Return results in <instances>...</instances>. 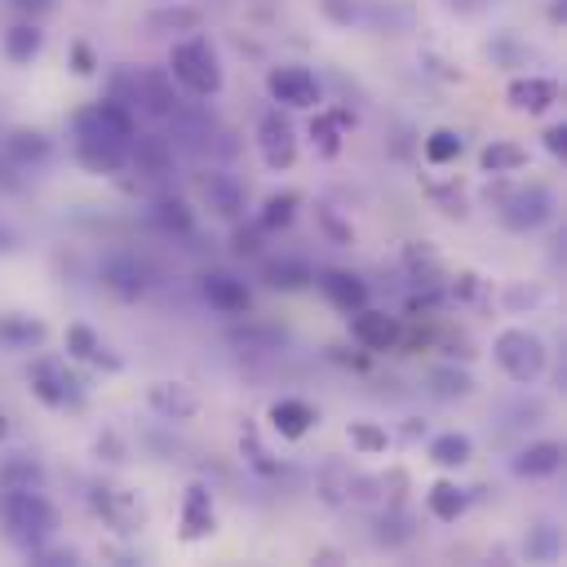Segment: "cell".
<instances>
[{
	"label": "cell",
	"instance_id": "obj_33",
	"mask_svg": "<svg viewBox=\"0 0 567 567\" xmlns=\"http://www.w3.org/2000/svg\"><path fill=\"white\" fill-rule=\"evenodd\" d=\"M261 279L270 288H306L315 279V270L306 261H297V257H279V261H266L261 266Z\"/></svg>",
	"mask_w": 567,
	"mask_h": 567
},
{
	"label": "cell",
	"instance_id": "obj_19",
	"mask_svg": "<svg viewBox=\"0 0 567 567\" xmlns=\"http://www.w3.org/2000/svg\"><path fill=\"white\" fill-rule=\"evenodd\" d=\"M102 288L115 301H137L146 292V275L133 257H111V261H102Z\"/></svg>",
	"mask_w": 567,
	"mask_h": 567
},
{
	"label": "cell",
	"instance_id": "obj_46",
	"mask_svg": "<svg viewBox=\"0 0 567 567\" xmlns=\"http://www.w3.org/2000/svg\"><path fill=\"white\" fill-rule=\"evenodd\" d=\"M319 221H323V226H328V230H332L341 244H350V226H341V221L332 217V208H319Z\"/></svg>",
	"mask_w": 567,
	"mask_h": 567
},
{
	"label": "cell",
	"instance_id": "obj_8",
	"mask_svg": "<svg viewBox=\"0 0 567 567\" xmlns=\"http://www.w3.org/2000/svg\"><path fill=\"white\" fill-rule=\"evenodd\" d=\"M133 102H142L151 115H177V80L168 75V66H142L133 71Z\"/></svg>",
	"mask_w": 567,
	"mask_h": 567
},
{
	"label": "cell",
	"instance_id": "obj_41",
	"mask_svg": "<svg viewBox=\"0 0 567 567\" xmlns=\"http://www.w3.org/2000/svg\"><path fill=\"white\" fill-rule=\"evenodd\" d=\"M323 13H328L332 22H341V27H350V22L359 18V4H354V0H323Z\"/></svg>",
	"mask_w": 567,
	"mask_h": 567
},
{
	"label": "cell",
	"instance_id": "obj_28",
	"mask_svg": "<svg viewBox=\"0 0 567 567\" xmlns=\"http://www.w3.org/2000/svg\"><path fill=\"white\" fill-rule=\"evenodd\" d=\"M425 505H430V514H434L439 523H456V518L470 509V492L456 487L452 478H439V483L425 492Z\"/></svg>",
	"mask_w": 567,
	"mask_h": 567
},
{
	"label": "cell",
	"instance_id": "obj_40",
	"mask_svg": "<svg viewBox=\"0 0 567 567\" xmlns=\"http://www.w3.org/2000/svg\"><path fill=\"white\" fill-rule=\"evenodd\" d=\"M71 71H75V75H93V71H97V58H93V49H89L84 40L71 44Z\"/></svg>",
	"mask_w": 567,
	"mask_h": 567
},
{
	"label": "cell",
	"instance_id": "obj_37",
	"mask_svg": "<svg viewBox=\"0 0 567 567\" xmlns=\"http://www.w3.org/2000/svg\"><path fill=\"white\" fill-rule=\"evenodd\" d=\"M204 18H199V9H186V4H173V9H155L151 18H146V27H155V31H195Z\"/></svg>",
	"mask_w": 567,
	"mask_h": 567
},
{
	"label": "cell",
	"instance_id": "obj_4",
	"mask_svg": "<svg viewBox=\"0 0 567 567\" xmlns=\"http://www.w3.org/2000/svg\"><path fill=\"white\" fill-rule=\"evenodd\" d=\"M492 359L501 363V372L518 385L536 381L545 372V341L532 328H501L492 341Z\"/></svg>",
	"mask_w": 567,
	"mask_h": 567
},
{
	"label": "cell",
	"instance_id": "obj_21",
	"mask_svg": "<svg viewBox=\"0 0 567 567\" xmlns=\"http://www.w3.org/2000/svg\"><path fill=\"white\" fill-rule=\"evenodd\" d=\"M319 288H323V297L337 306V310H359V306H368V284L354 275V270H323L319 275Z\"/></svg>",
	"mask_w": 567,
	"mask_h": 567
},
{
	"label": "cell",
	"instance_id": "obj_30",
	"mask_svg": "<svg viewBox=\"0 0 567 567\" xmlns=\"http://www.w3.org/2000/svg\"><path fill=\"white\" fill-rule=\"evenodd\" d=\"M470 456H474V443L461 430H447V434H434L430 439V461L443 465V470H461Z\"/></svg>",
	"mask_w": 567,
	"mask_h": 567
},
{
	"label": "cell",
	"instance_id": "obj_35",
	"mask_svg": "<svg viewBox=\"0 0 567 567\" xmlns=\"http://www.w3.org/2000/svg\"><path fill=\"white\" fill-rule=\"evenodd\" d=\"M155 221L168 230V235H190L195 230V213H190V204L186 199H159L155 204Z\"/></svg>",
	"mask_w": 567,
	"mask_h": 567
},
{
	"label": "cell",
	"instance_id": "obj_38",
	"mask_svg": "<svg viewBox=\"0 0 567 567\" xmlns=\"http://www.w3.org/2000/svg\"><path fill=\"white\" fill-rule=\"evenodd\" d=\"M310 142L319 146V155H337L341 151V124L332 115H315L310 120Z\"/></svg>",
	"mask_w": 567,
	"mask_h": 567
},
{
	"label": "cell",
	"instance_id": "obj_23",
	"mask_svg": "<svg viewBox=\"0 0 567 567\" xmlns=\"http://www.w3.org/2000/svg\"><path fill=\"white\" fill-rule=\"evenodd\" d=\"M0 492H44V465L27 452L0 461Z\"/></svg>",
	"mask_w": 567,
	"mask_h": 567
},
{
	"label": "cell",
	"instance_id": "obj_26",
	"mask_svg": "<svg viewBox=\"0 0 567 567\" xmlns=\"http://www.w3.org/2000/svg\"><path fill=\"white\" fill-rule=\"evenodd\" d=\"M523 164H527V146H518V142H505V137H496V142H487V146L478 151V168H483V173H492V177L518 173Z\"/></svg>",
	"mask_w": 567,
	"mask_h": 567
},
{
	"label": "cell",
	"instance_id": "obj_2",
	"mask_svg": "<svg viewBox=\"0 0 567 567\" xmlns=\"http://www.w3.org/2000/svg\"><path fill=\"white\" fill-rule=\"evenodd\" d=\"M75 159L89 173H120L128 164V137L120 128H111L97 106H84L75 115Z\"/></svg>",
	"mask_w": 567,
	"mask_h": 567
},
{
	"label": "cell",
	"instance_id": "obj_3",
	"mask_svg": "<svg viewBox=\"0 0 567 567\" xmlns=\"http://www.w3.org/2000/svg\"><path fill=\"white\" fill-rule=\"evenodd\" d=\"M168 75H173L182 89H190L195 97L221 93V58H217V49H213L204 35H186V40L173 44V53H168Z\"/></svg>",
	"mask_w": 567,
	"mask_h": 567
},
{
	"label": "cell",
	"instance_id": "obj_16",
	"mask_svg": "<svg viewBox=\"0 0 567 567\" xmlns=\"http://www.w3.org/2000/svg\"><path fill=\"white\" fill-rule=\"evenodd\" d=\"M199 292H204V301H208L213 310H221V315H244V310L252 306L248 284L235 279V275H226V270H208V275L199 279Z\"/></svg>",
	"mask_w": 567,
	"mask_h": 567
},
{
	"label": "cell",
	"instance_id": "obj_31",
	"mask_svg": "<svg viewBox=\"0 0 567 567\" xmlns=\"http://www.w3.org/2000/svg\"><path fill=\"white\" fill-rule=\"evenodd\" d=\"M425 390H430L434 399H465V394L474 390V377H470L465 368L439 363V368H430V377H425Z\"/></svg>",
	"mask_w": 567,
	"mask_h": 567
},
{
	"label": "cell",
	"instance_id": "obj_24",
	"mask_svg": "<svg viewBox=\"0 0 567 567\" xmlns=\"http://www.w3.org/2000/svg\"><path fill=\"white\" fill-rule=\"evenodd\" d=\"M4 151H9V159H13V164L31 168V164H44V159L53 155V142H49L40 128H27V124H18V128H9V137H4Z\"/></svg>",
	"mask_w": 567,
	"mask_h": 567
},
{
	"label": "cell",
	"instance_id": "obj_20",
	"mask_svg": "<svg viewBox=\"0 0 567 567\" xmlns=\"http://www.w3.org/2000/svg\"><path fill=\"white\" fill-rule=\"evenodd\" d=\"M509 465H514L518 478H549V474H558V465H563V443H554V439L527 443V447L514 452Z\"/></svg>",
	"mask_w": 567,
	"mask_h": 567
},
{
	"label": "cell",
	"instance_id": "obj_13",
	"mask_svg": "<svg viewBox=\"0 0 567 567\" xmlns=\"http://www.w3.org/2000/svg\"><path fill=\"white\" fill-rule=\"evenodd\" d=\"M146 403H151V412H159L164 421H190V416L199 412V394H195V385H186V381H151V385H146Z\"/></svg>",
	"mask_w": 567,
	"mask_h": 567
},
{
	"label": "cell",
	"instance_id": "obj_44",
	"mask_svg": "<svg viewBox=\"0 0 567 567\" xmlns=\"http://www.w3.org/2000/svg\"><path fill=\"white\" fill-rule=\"evenodd\" d=\"M456 292H461V297H478V292H483V279H478L474 270H461V275H456Z\"/></svg>",
	"mask_w": 567,
	"mask_h": 567
},
{
	"label": "cell",
	"instance_id": "obj_10",
	"mask_svg": "<svg viewBox=\"0 0 567 567\" xmlns=\"http://www.w3.org/2000/svg\"><path fill=\"white\" fill-rule=\"evenodd\" d=\"M257 146H261V159H266V168H292V159H297V133H292V124L279 115V111H270V115H261V124H257Z\"/></svg>",
	"mask_w": 567,
	"mask_h": 567
},
{
	"label": "cell",
	"instance_id": "obj_39",
	"mask_svg": "<svg viewBox=\"0 0 567 567\" xmlns=\"http://www.w3.org/2000/svg\"><path fill=\"white\" fill-rule=\"evenodd\" d=\"M244 452H248V461H252L261 474H275V470H279L275 461H266V452H261V443H257V430H252V425H244Z\"/></svg>",
	"mask_w": 567,
	"mask_h": 567
},
{
	"label": "cell",
	"instance_id": "obj_45",
	"mask_svg": "<svg viewBox=\"0 0 567 567\" xmlns=\"http://www.w3.org/2000/svg\"><path fill=\"white\" fill-rule=\"evenodd\" d=\"M257 230H261V226H257ZM257 230H244V226H239V230H235V239H230V244H235V252H257V248H261V244H257Z\"/></svg>",
	"mask_w": 567,
	"mask_h": 567
},
{
	"label": "cell",
	"instance_id": "obj_22",
	"mask_svg": "<svg viewBox=\"0 0 567 567\" xmlns=\"http://www.w3.org/2000/svg\"><path fill=\"white\" fill-rule=\"evenodd\" d=\"M266 421H270L275 434H284V439H301V434L319 421V412H315L306 399H275L270 412H266Z\"/></svg>",
	"mask_w": 567,
	"mask_h": 567
},
{
	"label": "cell",
	"instance_id": "obj_36",
	"mask_svg": "<svg viewBox=\"0 0 567 567\" xmlns=\"http://www.w3.org/2000/svg\"><path fill=\"white\" fill-rule=\"evenodd\" d=\"M346 434H350V447L363 452V456H377V452L390 447V434H385V425H377V421H350Z\"/></svg>",
	"mask_w": 567,
	"mask_h": 567
},
{
	"label": "cell",
	"instance_id": "obj_18",
	"mask_svg": "<svg viewBox=\"0 0 567 567\" xmlns=\"http://www.w3.org/2000/svg\"><path fill=\"white\" fill-rule=\"evenodd\" d=\"M128 164H137V173H168L173 168V142L159 133H133L128 137Z\"/></svg>",
	"mask_w": 567,
	"mask_h": 567
},
{
	"label": "cell",
	"instance_id": "obj_34",
	"mask_svg": "<svg viewBox=\"0 0 567 567\" xmlns=\"http://www.w3.org/2000/svg\"><path fill=\"white\" fill-rule=\"evenodd\" d=\"M425 164H434V168H443V164H452L461 151H465V137L456 133V128H434L430 137H425Z\"/></svg>",
	"mask_w": 567,
	"mask_h": 567
},
{
	"label": "cell",
	"instance_id": "obj_42",
	"mask_svg": "<svg viewBox=\"0 0 567 567\" xmlns=\"http://www.w3.org/2000/svg\"><path fill=\"white\" fill-rule=\"evenodd\" d=\"M93 447H97V452H106V461H124V439H120L115 430H102Z\"/></svg>",
	"mask_w": 567,
	"mask_h": 567
},
{
	"label": "cell",
	"instance_id": "obj_12",
	"mask_svg": "<svg viewBox=\"0 0 567 567\" xmlns=\"http://www.w3.org/2000/svg\"><path fill=\"white\" fill-rule=\"evenodd\" d=\"M213 532H217L213 496H208V487H204V483H190V487H186V496H182V527H177V536H182L186 545H195V540H208Z\"/></svg>",
	"mask_w": 567,
	"mask_h": 567
},
{
	"label": "cell",
	"instance_id": "obj_50",
	"mask_svg": "<svg viewBox=\"0 0 567 567\" xmlns=\"http://www.w3.org/2000/svg\"><path fill=\"white\" fill-rule=\"evenodd\" d=\"M0 177H4V164H0Z\"/></svg>",
	"mask_w": 567,
	"mask_h": 567
},
{
	"label": "cell",
	"instance_id": "obj_29",
	"mask_svg": "<svg viewBox=\"0 0 567 567\" xmlns=\"http://www.w3.org/2000/svg\"><path fill=\"white\" fill-rule=\"evenodd\" d=\"M40 49H44V31H40L35 18H31V22H13V27L4 31V58H9V62H31Z\"/></svg>",
	"mask_w": 567,
	"mask_h": 567
},
{
	"label": "cell",
	"instance_id": "obj_17",
	"mask_svg": "<svg viewBox=\"0 0 567 567\" xmlns=\"http://www.w3.org/2000/svg\"><path fill=\"white\" fill-rule=\"evenodd\" d=\"M66 359H80V363H93V368H106V372H120L124 368L120 354H111L89 323H71L66 328Z\"/></svg>",
	"mask_w": 567,
	"mask_h": 567
},
{
	"label": "cell",
	"instance_id": "obj_43",
	"mask_svg": "<svg viewBox=\"0 0 567 567\" xmlns=\"http://www.w3.org/2000/svg\"><path fill=\"white\" fill-rule=\"evenodd\" d=\"M545 151L549 155H563L567 151V124H549L545 128Z\"/></svg>",
	"mask_w": 567,
	"mask_h": 567
},
{
	"label": "cell",
	"instance_id": "obj_9",
	"mask_svg": "<svg viewBox=\"0 0 567 567\" xmlns=\"http://www.w3.org/2000/svg\"><path fill=\"white\" fill-rule=\"evenodd\" d=\"M266 93L275 97V102H284V106H315L319 102V80H315V71H306V66H270L266 71Z\"/></svg>",
	"mask_w": 567,
	"mask_h": 567
},
{
	"label": "cell",
	"instance_id": "obj_27",
	"mask_svg": "<svg viewBox=\"0 0 567 567\" xmlns=\"http://www.w3.org/2000/svg\"><path fill=\"white\" fill-rule=\"evenodd\" d=\"M403 266H408V275H412L416 284H439V279L447 275V266H443V257L434 252L430 239H412V244L403 248Z\"/></svg>",
	"mask_w": 567,
	"mask_h": 567
},
{
	"label": "cell",
	"instance_id": "obj_7",
	"mask_svg": "<svg viewBox=\"0 0 567 567\" xmlns=\"http://www.w3.org/2000/svg\"><path fill=\"white\" fill-rule=\"evenodd\" d=\"M89 505H93V509L106 518V527H115L120 536H133V532L146 527V505H142V496L128 492V487H120V483H93Z\"/></svg>",
	"mask_w": 567,
	"mask_h": 567
},
{
	"label": "cell",
	"instance_id": "obj_5",
	"mask_svg": "<svg viewBox=\"0 0 567 567\" xmlns=\"http://www.w3.org/2000/svg\"><path fill=\"white\" fill-rule=\"evenodd\" d=\"M27 385L44 408H80L84 403V381L66 368V359H53V354H40L27 368Z\"/></svg>",
	"mask_w": 567,
	"mask_h": 567
},
{
	"label": "cell",
	"instance_id": "obj_11",
	"mask_svg": "<svg viewBox=\"0 0 567 567\" xmlns=\"http://www.w3.org/2000/svg\"><path fill=\"white\" fill-rule=\"evenodd\" d=\"M350 337H354L363 350H394L399 337H403V328H399L394 315L359 306V310H350Z\"/></svg>",
	"mask_w": 567,
	"mask_h": 567
},
{
	"label": "cell",
	"instance_id": "obj_47",
	"mask_svg": "<svg viewBox=\"0 0 567 567\" xmlns=\"http://www.w3.org/2000/svg\"><path fill=\"white\" fill-rule=\"evenodd\" d=\"M527 554H540V558H554V527H540V540L527 549Z\"/></svg>",
	"mask_w": 567,
	"mask_h": 567
},
{
	"label": "cell",
	"instance_id": "obj_1",
	"mask_svg": "<svg viewBox=\"0 0 567 567\" xmlns=\"http://www.w3.org/2000/svg\"><path fill=\"white\" fill-rule=\"evenodd\" d=\"M0 523L9 545L22 554H35L58 532V509L44 501V492H0Z\"/></svg>",
	"mask_w": 567,
	"mask_h": 567
},
{
	"label": "cell",
	"instance_id": "obj_48",
	"mask_svg": "<svg viewBox=\"0 0 567 567\" xmlns=\"http://www.w3.org/2000/svg\"><path fill=\"white\" fill-rule=\"evenodd\" d=\"M58 0H13V9H22V13H31V18H40V13H49Z\"/></svg>",
	"mask_w": 567,
	"mask_h": 567
},
{
	"label": "cell",
	"instance_id": "obj_14",
	"mask_svg": "<svg viewBox=\"0 0 567 567\" xmlns=\"http://www.w3.org/2000/svg\"><path fill=\"white\" fill-rule=\"evenodd\" d=\"M505 102L514 111H523V115H545L558 102V80H549V75H518V80H509Z\"/></svg>",
	"mask_w": 567,
	"mask_h": 567
},
{
	"label": "cell",
	"instance_id": "obj_15",
	"mask_svg": "<svg viewBox=\"0 0 567 567\" xmlns=\"http://www.w3.org/2000/svg\"><path fill=\"white\" fill-rule=\"evenodd\" d=\"M199 190H204V204H208L217 217H226V221H239V217H244V182H239L235 173L213 168V173H204Z\"/></svg>",
	"mask_w": 567,
	"mask_h": 567
},
{
	"label": "cell",
	"instance_id": "obj_49",
	"mask_svg": "<svg viewBox=\"0 0 567 567\" xmlns=\"http://www.w3.org/2000/svg\"><path fill=\"white\" fill-rule=\"evenodd\" d=\"M9 439V416H4V408H0V443Z\"/></svg>",
	"mask_w": 567,
	"mask_h": 567
},
{
	"label": "cell",
	"instance_id": "obj_25",
	"mask_svg": "<svg viewBox=\"0 0 567 567\" xmlns=\"http://www.w3.org/2000/svg\"><path fill=\"white\" fill-rule=\"evenodd\" d=\"M40 341H44V323L35 315H22V310L0 315V346L4 350H31Z\"/></svg>",
	"mask_w": 567,
	"mask_h": 567
},
{
	"label": "cell",
	"instance_id": "obj_6",
	"mask_svg": "<svg viewBox=\"0 0 567 567\" xmlns=\"http://www.w3.org/2000/svg\"><path fill=\"white\" fill-rule=\"evenodd\" d=\"M549 213H554V195H549V186H540V182L514 186V190H505V195L496 199L501 226H505V230H518V235H527V230H536L540 221H549Z\"/></svg>",
	"mask_w": 567,
	"mask_h": 567
},
{
	"label": "cell",
	"instance_id": "obj_32",
	"mask_svg": "<svg viewBox=\"0 0 567 567\" xmlns=\"http://www.w3.org/2000/svg\"><path fill=\"white\" fill-rule=\"evenodd\" d=\"M297 204H301V195H297V190H275V195H266L257 226H261V230H284V226H292Z\"/></svg>",
	"mask_w": 567,
	"mask_h": 567
}]
</instances>
